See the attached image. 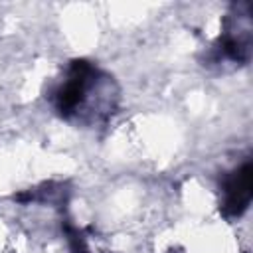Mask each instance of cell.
<instances>
[{
  "label": "cell",
  "mask_w": 253,
  "mask_h": 253,
  "mask_svg": "<svg viewBox=\"0 0 253 253\" xmlns=\"http://www.w3.org/2000/svg\"><path fill=\"white\" fill-rule=\"evenodd\" d=\"M251 164L239 168L223 188V210L227 215H239L251 202Z\"/></svg>",
  "instance_id": "6da1fadb"
}]
</instances>
